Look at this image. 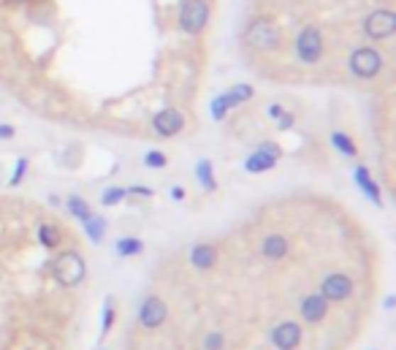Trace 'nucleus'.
<instances>
[{
	"instance_id": "obj_1",
	"label": "nucleus",
	"mask_w": 396,
	"mask_h": 350,
	"mask_svg": "<svg viewBox=\"0 0 396 350\" xmlns=\"http://www.w3.org/2000/svg\"><path fill=\"white\" fill-rule=\"evenodd\" d=\"M244 46L258 52V55H266V52H275L282 44V33L277 28L269 16H253L244 28Z\"/></svg>"
},
{
	"instance_id": "obj_2",
	"label": "nucleus",
	"mask_w": 396,
	"mask_h": 350,
	"mask_svg": "<svg viewBox=\"0 0 396 350\" xmlns=\"http://www.w3.org/2000/svg\"><path fill=\"white\" fill-rule=\"evenodd\" d=\"M52 277L60 288H77L87 277V263L77 250H62L52 261Z\"/></svg>"
},
{
	"instance_id": "obj_3",
	"label": "nucleus",
	"mask_w": 396,
	"mask_h": 350,
	"mask_svg": "<svg viewBox=\"0 0 396 350\" xmlns=\"http://www.w3.org/2000/svg\"><path fill=\"white\" fill-rule=\"evenodd\" d=\"M326 55V38L318 25H304L302 31L296 33L293 41V58L302 65H318Z\"/></svg>"
},
{
	"instance_id": "obj_4",
	"label": "nucleus",
	"mask_w": 396,
	"mask_h": 350,
	"mask_svg": "<svg viewBox=\"0 0 396 350\" xmlns=\"http://www.w3.org/2000/svg\"><path fill=\"white\" fill-rule=\"evenodd\" d=\"M253 95H255V87H253V84H247V82H239V84L229 87L226 92L214 95L212 104H209V114H212V120L223 122L231 111H233V109H239L242 104L253 101Z\"/></svg>"
},
{
	"instance_id": "obj_5",
	"label": "nucleus",
	"mask_w": 396,
	"mask_h": 350,
	"mask_svg": "<svg viewBox=\"0 0 396 350\" xmlns=\"http://www.w3.org/2000/svg\"><path fill=\"white\" fill-rule=\"evenodd\" d=\"M209 16H212L209 0H182L177 22H180V31L187 35H201L209 25Z\"/></svg>"
},
{
	"instance_id": "obj_6",
	"label": "nucleus",
	"mask_w": 396,
	"mask_h": 350,
	"mask_svg": "<svg viewBox=\"0 0 396 350\" xmlns=\"http://www.w3.org/2000/svg\"><path fill=\"white\" fill-rule=\"evenodd\" d=\"M348 68H351V74L356 79H369L380 77L383 71V55L375 49V46H356L351 52V58H348Z\"/></svg>"
},
{
	"instance_id": "obj_7",
	"label": "nucleus",
	"mask_w": 396,
	"mask_h": 350,
	"mask_svg": "<svg viewBox=\"0 0 396 350\" xmlns=\"http://www.w3.org/2000/svg\"><path fill=\"white\" fill-rule=\"evenodd\" d=\"M318 293L329 305H342L356 293V283H353V277L348 272H329L320 280Z\"/></svg>"
},
{
	"instance_id": "obj_8",
	"label": "nucleus",
	"mask_w": 396,
	"mask_h": 350,
	"mask_svg": "<svg viewBox=\"0 0 396 350\" xmlns=\"http://www.w3.org/2000/svg\"><path fill=\"white\" fill-rule=\"evenodd\" d=\"M361 31L369 41H388L396 33V14L391 9H375L364 16Z\"/></svg>"
},
{
	"instance_id": "obj_9",
	"label": "nucleus",
	"mask_w": 396,
	"mask_h": 350,
	"mask_svg": "<svg viewBox=\"0 0 396 350\" xmlns=\"http://www.w3.org/2000/svg\"><path fill=\"white\" fill-rule=\"evenodd\" d=\"M136 320H138V326H141L144 332H158V329H160V326L168 320L166 299H160L158 293L144 296V299H141V305H138Z\"/></svg>"
},
{
	"instance_id": "obj_10",
	"label": "nucleus",
	"mask_w": 396,
	"mask_h": 350,
	"mask_svg": "<svg viewBox=\"0 0 396 350\" xmlns=\"http://www.w3.org/2000/svg\"><path fill=\"white\" fill-rule=\"evenodd\" d=\"M304 339V329L296 320H280L269 329V342L275 350H299Z\"/></svg>"
},
{
	"instance_id": "obj_11",
	"label": "nucleus",
	"mask_w": 396,
	"mask_h": 350,
	"mask_svg": "<svg viewBox=\"0 0 396 350\" xmlns=\"http://www.w3.org/2000/svg\"><path fill=\"white\" fill-rule=\"evenodd\" d=\"M153 131L158 138H174L185 131V114L180 109H160L153 117Z\"/></svg>"
},
{
	"instance_id": "obj_12",
	"label": "nucleus",
	"mask_w": 396,
	"mask_h": 350,
	"mask_svg": "<svg viewBox=\"0 0 396 350\" xmlns=\"http://www.w3.org/2000/svg\"><path fill=\"white\" fill-rule=\"evenodd\" d=\"M329 310H331V305L320 296L318 290H309L299 299V315H302V320L312 323V326H318V323L329 318Z\"/></svg>"
},
{
	"instance_id": "obj_13",
	"label": "nucleus",
	"mask_w": 396,
	"mask_h": 350,
	"mask_svg": "<svg viewBox=\"0 0 396 350\" xmlns=\"http://www.w3.org/2000/svg\"><path fill=\"white\" fill-rule=\"evenodd\" d=\"M260 256L269 261V263H280L290 256V239L280 231H272L260 239Z\"/></svg>"
},
{
	"instance_id": "obj_14",
	"label": "nucleus",
	"mask_w": 396,
	"mask_h": 350,
	"mask_svg": "<svg viewBox=\"0 0 396 350\" xmlns=\"http://www.w3.org/2000/svg\"><path fill=\"white\" fill-rule=\"evenodd\" d=\"M353 182H356V187H358V190H361L375 207H383L380 185H378V180L372 177V171H369L364 163H356V166H353Z\"/></svg>"
},
{
	"instance_id": "obj_15",
	"label": "nucleus",
	"mask_w": 396,
	"mask_h": 350,
	"mask_svg": "<svg viewBox=\"0 0 396 350\" xmlns=\"http://www.w3.org/2000/svg\"><path fill=\"white\" fill-rule=\"evenodd\" d=\"M187 261H190V266H193L196 272H212L214 266H217V247L207 242H196L190 247Z\"/></svg>"
},
{
	"instance_id": "obj_16",
	"label": "nucleus",
	"mask_w": 396,
	"mask_h": 350,
	"mask_svg": "<svg viewBox=\"0 0 396 350\" xmlns=\"http://www.w3.org/2000/svg\"><path fill=\"white\" fill-rule=\"evenodd\" d=\"M280 163V158L275 153H269V150H263V147H255L253 153L244 158V171L247 174H266V171H272V168Z\"/></svg>"
},
{
	"instance_id": "obj_17",
	"label": "nucleus",
	"mask_w": 396,
	"mask_h": 350,
	"mask_svg": "<svg viewBox=\"0 0 396 350\" xmlns=\"http://www.w3.org/2000/svg\"><path fill=\"white\" fill-rule=\"evenodd\" d=\"M196 182L201 185L204 193H214L217 190V174H214V163L209 158L196 160Z\"/></svg>"
},
{
	"instance_id": "obj_18",
	"label": "nucleus",
	"mask_w": 396,
	"mask_h": 350,
	"mask_svg": "<svg viewBox=\"0 0 396 350\" xmlns=\"http://www.w3.org/2000/svg\"><path fill=\"white\" fill-rule=\"evenodd\" d=\"M329 141H331V147H334L342 158L358 160V144H356V138H353L351 133H345V131H331Z\"/></svg>"
},
{
	"instance_id": "obj_19",
	"label": "nucleus",
	"mask_w": 396,
	"mask_h": 350,
	"mask_svg": "<svg viewBox=\"0 0 396 350\" xmlns=\"http://www.w3.org/2000/svg\"><path fill=\"white\" fill-rule=\"evenodd\" d=\"M84 234H87V239H90L92 244H101L104 239H106V231H109V223H106V217L104 214H95L92 212L84 223Z\"/></svg>"
},
{
	"instance_id": "obj_20",
	"label": "nucleus",
	"mask_w": 396,
	"mask_h": 350,
	"mask_svg": "<svg viewBox=\"0 0 396 350\" xmlns=\"http://www.w3.org/2000/svg\"><path fill=\"white\" fill-rule=\"evenodd\" d=\"M141 253H144V242H141L138 236H122V239L114 242V256L122 261L136 258V256H141Z\"/></svg>"
},
{
	"instance_id": "obj_21",
	"label": "nucleus",
	"mask_w": 396,
	"mask_h": 350,
	"mask_svg": "<svg viewBox=\"0 0 396 350\" xmlns=\"http://www.w3.org/2000/svg\"><path fill=\"white\" fill-rule=\"evenodd\" d=\"M65 209H68V214H71L74 220H79V223H84L92 214V207L87 204V198L77 196V193H71V196L65 198Z\"/></svg>"
},
{
	"instance_id": "obj_22",
	"label": "nucleus",
	"mask_w": 396,
	"mask_h": 350,
	"mask_svg": "<svg viewBox=\"0 0 396 350\" xmlns=\"http://www.w3.org/2000/svg\"><path fill=\"white\" fill-rule=\"evenodd\" d=\"M38 242H41V247H46V250H57L62 242L60 229H57L55 223H41V226H38Z\"/></svg>"
},
{
	"instance_id": "obj_23",
	"label": "nucleus",
	"mask_w": 396,
	"mask_h": 350,
	"mask_svg": "<svg viewBox=\"0 0 396 350\" xmlns=\"http://www.w3.org/2000/svg\"><path fill=\"white\" fill-rule=\"evenodd\" d=\"M104 315H101V334H98V342H104L109 337V332L114 329V320H117V305H114V299L106 296V302H104V310H101Z\"/></svg>"
},
{
	"instance_id": "obj_24",
	"label": "nucleus",
	"mask_w": 396,
	"mask_h": 350,
	"mask_svg": "<svg viewBox=\"0 0 396 350\" xmlns=\"http://www.w3.org/2000/svg\"><path fill=\"white\" fill-rule=\"evenodd\" d=\"M141 163H144V168H150V171H160V168L168 166V155L163 150H150V153H144Z\"/></svg>"
},
{
	"instance_id": "obj_25",
	"label": "nucleus",
	"mask_w": 396,
	"mask_h": 350,
	"mask_svg": "<svg viewBox=\"0 0 396 350\" xmlns=\"http://www.w3.org/2000/svg\"><path fill=\"white\" fill-rule=\"evenodd\" d=\"M28 166H31V160L25 158V155H19L14 163V171H11V177H9V187H19V185L25 182V177H28Z\"/></svg>"
},
{
	"instance_id": "obj_26",
	"label": "nucleus",
	"mask_w": 396,
	"mask_h": 350,
	"mask_svg": "<svg viewBox=\"0 0 396 350\" xmlns=\"http://www.w3.org/2000/svg\"><path fill=\"white\" fill-rule=\"evenodd\" d=\"M125 198H128L125 187H120V185H111V187H106V190L101 193V204H104V207H117V204H122Z\"/></svg>"
},
{
	"instance_id": "obj_27",
	"label": "nucleus",
	"mask_w": 396,
	"mask_h": 350,
	"mask_svg": "<svg viewBox=\"0 0 396 350\" xmlns=\"http://www.w3.org/2000/svg\"><path fill=\"white\" fill-rule=\"evenodd\" d=\"M201 350H226V334H223V332H209V334H204Z\"/></svg>"
},
{
	"instance_id": "obj_28",
	"label": "nucleus",
	"mask_w": 396,
	"mask_h": 350,
	"mask_svg": "<svg viewBox=\"0 0 396 350\" xmlns=\"http://www.w3.org/2000/svg\"><path fill=\"white\" fill-rule=\"evenodd\" d=\"M275 125H277V131H280V133H288L290 128L296 125V117H293V111H288V109H285V111H282V114H280V117L275 120Z\"/></svg>"
},
{
	"instance_id": "obj_29",
	"label": "nucleus",
	"mask_w": 396,
	"mask_h": 350,
	"mask_svg": "<svg viewBox=\"0 0 396 350\" xmlns=\"http://www.w3.org/2000/svg\"><path fill=\"white\" fill-rule=\"evenodd\" d=\"M128 196H144V198H153L155 190L153 187H144V185H133V187H125Z\"/></svg>"
},
{
	"instance_id": "obj_30",
	"label": "nucleus",
	"mask_w": 396,
	"mask_h": 350,
	"mask_svg": "<svg viewBox=\"0 0 396 350\" xmlns=\"http://www.w3.org/2000/svg\"><path fill=\"white\" fill-rule=\"evenodd\" d=\"M282 111H285V106H282V104H269V106H266V114H269V120H272V122H275L277 117L282 114Z\"/></svg>"
},
{
	"instance_id": "obj_31",
	"label": "nucleus",
	"mask_w": 396,
	"mask_h": 350,
	"mask_svg": "<svg viewBox=\"0 0 396 350\" xmlns=\"http://www.w3.org/2000/svg\"><path fill=\"white\" fill-rule=\"evenodd\" d=\"M168 196H171V201H185V198H187V190L180 187V185H174V187L168 190Z\"/></svg>"
},
{
	"instance_id": "obj_32",
	"label": "nucleus",
	"mask_w": 396,
	"mask_h": 350,
	"mask_svg": "<svg viewBox=\"0 0 396 350\" xmlns=\"http://www.w3.org/2000/svg\"><path fill=\"white\" fill-rule=\"evenodd\" d=\"M14 125H6V122H0V141H6V138H14Z\"/></svg>"
},
{
	"instance_id": "obj_33",
	"label": "nucleus",
	"mask_w": 396,
	"mask_h": 350,
	"mask_svg": "<svg viewBox=\"0 0 396 350\" xmlns=\"http://www.w3.org/2000/svg\"><path fill=\"white\" fill-rule=\"evenodd\" d=\"M49 204L52 207H60V196H49Z\"/></svg>"
},
{
	"instance_id": "obj_34",
	"label": "nucleus",
	"mask_w": 396,
	"mask_h": 350,
	"mask_svg": "<svg viewBox=\"0 0 396 350\" xmlns=\"http://www.w3.org/2000/svg\"><path fill=\"white\" fill-rule=\"evenodd\" d=\"M6 3H11V6H22V3H31V0H6Z\"/></svg>"
},
{
	"instance_id": "obj_35",
	"label": "nucleus",
	"mask_w": 396,
	"mask_h": 350,
	"mask_svg": "<svg viewBox=\"0 0 396 350\" xmlns=\"http://www.w3.org/2000/svg\"><path fill=\"white\" fill-rule=\"evenodd\" d=\"M101 350H109V348H101Z\"/></svg>"
}]
</instances>
